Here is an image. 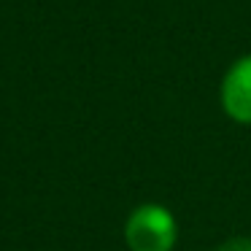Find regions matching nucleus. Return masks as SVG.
Wrapping results in <instances>:
<instances>
[{"label": "nucleus", "mask_w": 251, "mask_h": 251, "mask_svg": "<svg viewBox=\"0 0 251 251\" xmlns=\"http://www.w3.org/2000/svg\"><path fill=\"white\" fill-rule=\"evenodd\" d=\"M176 240V216L159 202L138 205L125 222V243L130 251H173Z\"/></svg>", "instance_id": "1"}, {"label": "nucleus", "mask_w": 251, "mask_h": 251, "mask_svg": "<svg viewBox=\"0 0 251 251\" xmlns=\"http://www.w3.org/2000/svg\"><path fill=\"white\" fill-rule=\"evenodd\" d=\"M216 251H251V238H243V235L227 238L224 243H219Z\"/></svg>", "instance_id": "3"}, {"label": "nucleus", "mask_w": 251, "mask_h": 251, "mask_svg": "<svg viewBox=\"0 0 251 251\" xmlns=\"http://www.w3.org/2000/svg\"><path fill=\"white\" fill-rule=\"evenodd\" d=\"M219 105L235 125H251V54L229 62L219 81Z\"/></svg>", "instance_id": "2"}]
</instances>
